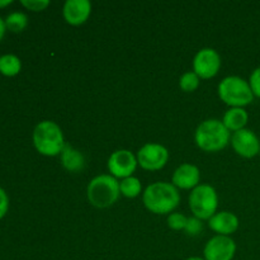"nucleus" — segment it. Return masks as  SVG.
Instances as JSON below:
<instances>
[{
	"label": "nucleus",
	"mask_w": 260,
	"mask_h": 260,
	"mask_svg": "<svg viewBox=\"0 0 260 260\" xmlns=\"http://www.w3.org/2000/svg\"><path fill=\"white\" fill-rule=\"evenodd\" d=\"M142 202L151 213L169 216L179 206V190L172 183L155 182L144 190Z\"/></svg>",
	"instance_id": "obj_1"
},
{
	"label": "nucleus",
	"mask_w": 260,
	"mask_h": 260,
	"mask_svg": "<svg viewBox=\"0 0 260 260\" xmlns=\"http://www.w3.org/2000/svg\"><path fill=\"white\" fill-rule=\"evenodd\" d=\"M194 140L202 151L218 152L230 144L231 132L220 119H206L196 129Z\"/></svg>",
	"instance_id": "obj_2"
},
{
	"label": "nucleus",
	"mask_w": 260,
	"mask_h": 260,
	"mask_svg": "<svg viewBox=\"0 0 260 260\" xmlns=\"http://www.w3.org/2000/svg\"><path fill=\"white\" fill-rule=\"evenodd\" d=\"M33 145L43 156L53 157L61 155L66 146L62 129L56 122H40L33 131Z\"/></svg>",
	"instance_id": "obj_3"
},
{
	"label": "nucleus",
	"mask_w": 260,
	"mask_h": 260,
	"mask_svg": "<svg viewBox=\"0 0 260 260\" xmlns=\"http://www.w3.org/2000/svg\"><path fill=\"white\" fill-rule=\"evenodd\" d=\"M119 196V182L111 174H102L93 178L86 188L88 201L96 208L111 207L118 201Z\"/></svg>",
	"instance_id": "obj_4"
},
{
	"label": "nucleus",
	"mask_w": 260,
	"mask_h": 260,
	"mask_svg": "<svg viewBox=\"0 0 260 260\" xmlns=\"http://www.w3.org/2000/svg\"><path fill=\"white\" fill-rule=\"evenodd\" d=\"M218 96L230 108H244L254 101L249 81L240 76H228L223 79L217 88Z\"/></svg>",
	"instance_id": "obj_5"
},
{
	"label": "nucleus",
	"mask_w": 260,
	"mask_h": 260,
	"mask_svg": "<svg viewBox=\"0 0 260 260\" xmlns=\"http://www.w3.org/2000/svg\"><path fill=\"white\" fill-rule=\"evenodd\" d=\"M193 216L200 220H210L218 207V196L215 188L210 184H200L190 192L188 198Z\"/></svg>",
	"instance_id": "obj_6"
},
{
	"label": "nucleus",
	"mask_w": 260,
	"mask_h": 260,
	"mask_svg": "<svg viewBox=\"0 0 260 260\" xmlns=\"http://www.w3.org/2000/svg\"><path fill=\"white\" fill-rule=\"evenodd\" d=\"M140 167L149 172L162 169L169 160V151L165 146L155 142L145 144L136 155Z\"/></svg>",
	"instance_id": "obj_7"
},
{
	"label": "nucleus",
	"mask_w": 260,
	"mask_h": 260,
	"mask_svg": "<svg viewBox=\"0 0 260 260\" xmlns=\"http://www.w3.org/2000/svg\"><path fill=\"white\" fill-rule=\"evenodd\" d=\"M220 69L221 56L213 48H202L196 53L194 58H193V71L203 80L215 78Z\"/></svg>",
	"instance_id": "obj_8"
},
{
	"label": "nucleus",
	"mask_w": 260,
	"mask_h": 260,
	"mask_svg": "<svg viewBox=\"0 0 260 260\" xmlns=\"http://www.w3.org/2000/svg\"><path fill=\"white\" fill-rule=\"evenodd\" d=\"M137 157L136 155L132 154L129 150L121 149L116 150L108 159V172L111 173L112 177L116 179H124V178L132 177V174L136 170Z\"/></svg>",
	"instance_id": "obj_9"
},
{
	"label": "nucleus",
	"mask_w": 260,
	"mask_h": 260,
	"mask_svg": "<svg viewBox=\"0 0 260 260\" xmlns=\"http://www.w3.org/2000/svg\"><path fill=\"white\" fill-rule=\"evenodd\" d=\"M236 244L230 236L216 235L211 238L203 249L206 260H233Z\"/></svg>",
	"instance_id": "obj_10"
},
{
	"label": "nucleus",
	"mask_w": 260,
	"mask_h": 260,
	"mask_svg": "<svg viewBox=\"0 0 260 260\" xmlns=\"http://www.w3.org/2000/svg\"><path fill=\"white\" fill-rule=\"evenodd\" d=\"M230 144L239 156L251 159L260 152V141L255 134L249 128H243L231 135Z\"/></svg>",
	"instance_id": "obj_11"
},
{
	"label": "nucleus",
	"mask_w": 260,
	"mask_h": 260,
	"mask_svg": "<svg viewBox=\"0 0 260 260\" xmlns=\"http://www.w3.org/2000/svg\"><path fill=\"white\" fill-rule=\"evenodd\" d=\"M62 14L70 25H81L91 14V3L89 0H68L63 4Z\"/></svg>",
	"instance_id": "obj_12"
},
{
	"label": "nucleus",
	"mask_w": 260,
	"mask_h": 260,
	"mask_svg": "<svg viewBox=\"0 0 260 260\" xmlns=\"http://www.w3.org/2000/svg\"><path fill=\"white\" fill-rule=\"evenodd\" d=\"M201 170L193 164H182L175 169L172 178V184L178 189L193 190L200 185Z\"/></svg>",
	"instance_id": "obj_13"
},
{
	"label": "nucleus",
	"mask_w": 260,
	"mask_h": 260,
	"mask_svg": "<svg viewBox=\"0 0 260 260\" xmlns=\"http://www.w3.org/2000/svg\"><path fill=\"white\" fill-rule=\"evenodd\" d=\"M208 228L217 235L230 236L239 229V218L230 211H220L208 220Z\"/></svg>",
	"instance_id": "obj_14"
},
{
	"label": "nucleus",
	"mask_w": 260,
	"mask_h": 260,
	"mask_svg": "<svg viewBox=\"0 0 260 260\" xmlns=\"http://www.w3.org/2000/svg\"><path fill=\"white\" fill-rule=\"evenodd\" d=\"M60 157L62 167L70 173H79L85 167V157H84V155L78 149L70 146V145H66L63 147Z\"/></svg>",
	"instance_id": "obj_15"
},
{
	"label": "nucleus",
	"mask_w": 260,
	"mask_h": 260,
	"mask_svg": "<svg viewBox=\"0 0 260 260\" xmlns=\"http://www.w3.org/2000/svg\"><path fill=\"white\" fill-rule=\"evenodd\" d=\"M249 121L248 112L244 108H230L225 112L222 123L230 132H238L245 128Z\"/></svg>",
	"instance_id": "obj_16"
},
{
	"label": "nucleus",
	"mask_w": 260,
	"mask_h": 260,
	"mask_svg": "<svg viewBox=\"0 0 260 260\" xmlns=\"http://www.w3.org/2000/svg\"><path fill=\"white\" fill-rule=\"evenodd\" d=\"M119 190H121V194L126 198H136L141 194L142 185L140 182L139 178L136 177H128L124 178L119 182Z\"/></svg>",
	"instance_id": "obj_17"
},
{
	"label": "nucleus",
	"mask_w": 260,
	"mask_h": 260,
	"mask_svg": "<svg viewBox=\"0 0 260 260\" xmlns=\"http://www.w3.org/2000/svg\"><path fill=\"white\" fill-rule=\"evenodd\" d=\"M22 69V62L15 55H4L0 57V73L5 76H15Z\"/></svg>",
	"instance_id": "obj_18"
},
{
	"label": "nucleus",
	"mask_w": 260,
	"mask_h": 260,
	"mask_svg": "<svg viewBox=\"0 0 260 260\" xmlns=\"http://www.w3.org/2000/svg\"><path fill=\"white\" fill-rule=\"evenodd\" d=\"M28 25V17L22 12H14L5 19V27L13 33H19Z\"/></svg>",
	"instance_id": "obj_19"
},
{
	"label": "nucleus",
	"mask_w": 260,
	"mask_h": 260,
	"mask_svg": "<svg viewBox=\"0 0 260 260\" xmlns=\"http://www.w3.org/2000/svg\"><path fill=\"white\" fill-rule=\"evenodd\" d=\"M201 83V79L194 71H187L183 74L179 79V86L185 93H193L198 89Z\"/></svg>",
	"instance_id": "obj_20"
},
{
	"label": "nucleus",
	"mask_w": 260,
	"mask_h": 260,
	"mask_svg": "<svg viewBox=\"0 0 260 260\" xmlns=\"http://www.w3.org/2000/svg\"><path fill=\"white\" fill-rule=\"evenodd\" d=\"M187 222L188 217L185 215H183V213L173 212L168 216V226H169L172 230H184L185 226H187Z\"/></svg>",
	"instance_id": "obj_21"
},
{
	"label": "nucleus",
	"mask_w": 260,
	"mask_h": 260,
	"mask_svg": "<svg viewBox=\"0 0 260 260\" xmlns=\"http://www.w3.org/2000/svg\"><path fill=\"white\" fill-rule=\"evenodd\" d=\"M202 229H203L202 220L194 217V216H193V217H188L187 226H185L184 229L185 234H187L188 236H197L198 234L202 231Z\"/></svg>",
	"instance_id": "obj_22"
},
{
	"label": "nucleus",
	"mask_w": 260,
	"mask_h": 260,
	"mask_svg": "<svg viewBox=\"0 0 260 260\" xmlns=\"http://www.w3.org/2000/svg\"><path fill=\"white\" fill-rule=\"evenodd\" d=\"M20 4L25 9L32 10V12H42L50 5V2L48 0H22Z\"/></svg>",
	"instance_id": "obj_23"
},
{
	"label": "nucleus",
	"mask_w": 260,
	"mask_h": 260,
	"mask_svg": "<svg viewBox=\"0 0 260 260\" xmlns=\"http://www.w3.org/2000/svg\"><path fill=\"white\" fill-rule=\"evenodd\" d=\"M249 85H250L251 91L254 96L260 98V68H256L249 78Z\"/></svg>",
	"instance_id": "obj_24"
},
{
	"label": "nucleus",
	"mask_w": 260,
	"mask_h": 260,
	"mask_svg": "<svg viewBox=\"0 0 260 260\" xmlns=\"http://www.w3.org/2000/svg\"><path fill=\"white\" fill-rule=\"evenodd\" d=\"M8 210H9V198L7 192L0 187V220L7 215Z\"/></svg>",
	"instance_id": "obj_25"
},
{
	"label": "nucleus",
	"mask_w": 260,
	"mask_h": 260,
	"mask_svg": "<svg viewBox=\"0 0 260 260\" xmlns=\"http://www.w3.org/2000/svg\"><path fill=\"white\" fill-rule=\"evenodd\" d=\"M7 30V27H5V20H3V18L0 17V41L4 37V33Z\"/></svg>",
	"instance_id": "obj_26"
},
{
	"label": "nucleus",
	"mask_w": 260,
	"mask_h": 260,
	"mask_svg": "<svg viewBox=\"0 0 260 260\" xmlns=\"http://www.w3.org/2000/svg\"><path fill=\"white\" fill-rule=\"evenodd\" d=\"M12 3H13L12 0H0V9H2V8L8 7V5H10Z\"/></svg>",
	"instance_id": "obj_27"
},
{
	"label": "nucleus",
	"mask_w": 260,
	"mask_h": 260,
	"mask_svg": "<svg viewBox=\"0 0 260 260\" xmlns=\"http://www.w3.org/2000/svg\"><path fill=\"white\" fill-rule=\"evenodd\" d=\"M185 260H206L205 258H201V256H190V258L185 259Z\"/></svg>",
	"instance_id": "obj_28"
},
{
	"label": "nucleus",
	"mask_w": 260,
	"mask_h": 260,
	"mask_svg": "<svg viewBox=\"0 0 260 260\" xmlns=\"http://www.w3.org/2000/svg\"><path fill=\"white\" fill-rule=\"evenodd\" d=\"M259 155H260V152H259Z\"/></svg>",
	"instance_id": "obj_29"
}]
</instances>
